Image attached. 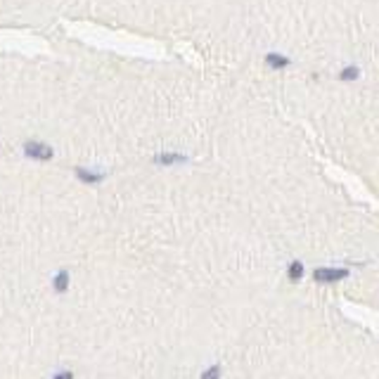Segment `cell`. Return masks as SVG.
<instances>
[{
    "mask_svg": "<svg viewBox=\"0 0 379 379\" xmlns=\"http://www.w3.org/2000/svg\"><path fill=\"white\" fill-rule=\"evenodd\" d=\"M346 277H348L346 268H318L313 272L315 282H339V280H346Z\"/></svg>",
    "mask_w": 379,
    "mask_h": 379,
    "instance_id": "1",
    "label": "cell"
},
{
    "mask_svg": "<svg viewBox=\"0 0 379 379\" xmlns=\"http://www.w3.org/2000/svg\"><path fill=\"white\" fill-rule=\"evenodd\" d=\"M24 149H26V154H31L36 159H48L50 157V147H43V144H36V143H29Z\"/></svg>",
    "mask_w": 379,
    "mask_h": 379,
    "instance_id": "2",
    "label": "cell"
},
{
    "mask_svg": "<svg viewBox=\"0 0 379 379\" xmlns=\"http://www.w3.org/2000/svg\"><path fill=\"white\" fill-rule=\"evenodd\" d=\"M266 62H268L271 67H277V69H282V67H289V64H291L285 54H275V53L268 54V57H266Z\"/></svg>",
    "mask_w": 379,
    "mask_h": 379,
    "instance_id": "3",
    "label": "cell"
},
{
    "mask_svg": "<svg viewBox=\"0 0 379 379\" xmlns=\"http://www.w3.org/2000/svg\"><path fill=\"white\" fill-rule=\"evenodd\" d=\"M301 275H304V266H301L299 261H294V263L289 266V280H291V282H299Z\"/></svg>",
    "mask_w": 379,
    "mask_h": 379,
    "instance_id": "4",
    "label": "cell"
},
{
    "mask_svg": "<svg viewBox=\"0 0 379 379\" xmlns=\"http://www.w3.org/2000/svg\"><path fill=\"white\" fill-rule=\"evenodd\" d=\"M358 69H356V67H346V69H343L342 73H339V78H342V81H353V78H358Z\"/></svg>",
    "mask_w": 379,
    "mask_h": 379,
    "instance_id": "5",
    "label": "cell"
},
{
    "mask_svg": "<svg viewBox=\"0 0 379 379\" xmlns=\"http://www.w3.org/2000/svg\"><path fill=\"white\" fill-rule=\"evenodd\" d=\"M180 162V157H173V154H166V157H159V163H173Z\"/></svg>",
    "mask_w": 379,
    "mask_h": 379,
    "instance_id": "6",
    "label": "cell"
}]
</instances>
